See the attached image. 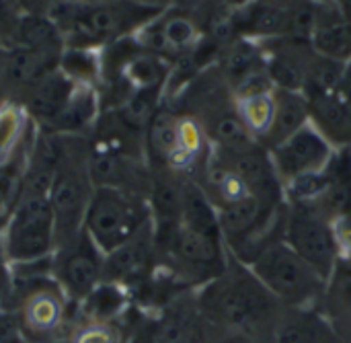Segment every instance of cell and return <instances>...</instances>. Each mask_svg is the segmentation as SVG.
Returning <instances> with one entry per match:
<instances>
[{"instance_id":"1","label":"cell","mask_w":351,"mask_h":343,"mask_svg":"<svg viewBox=\"0 0 351 343\" xmlns=\"http://www.w3.org/2000/svg\"><path fill=\"white\" fill-rule=\"evenodd\" d=\"M199 315L206 323L239 329L274 343L284 307L261 284L253 270L232 255L224 272L195 290Z\"/></svg>"},{"instance_id":"2","label":"cell","mask_w":351,"mask_h":343,"mask_svg":"<svg viewBox=\"0 0 351 343\" xmlns=\"http://www.w3.org/2000/svg\"><path fill=\"white\" fill-rule=\"evenodd\" d=\"M156 14L132 0H64L51 21L64 37V45L72 49H103L119 39L134 37Z\"/></svg>"},{"instance_id":"3","label":"cell","mask_w":351,"mask_h":343,"mask_svg":"<svg viewBox=\"0 0 351 343\" xmlns=\"http://www.w3.org/2000/svg\"><path fill=\"white\" fill-rule=\"evenodd\" d=\"M74 305L53 278L21 280L10 276L0 309L14 311L27 343H51L70 333Z\"/></svg>"},{"instance_id":"4","label":"cell","mask_w":351,"mask_h":343,"mask_svg":"<svg viewBox=\"0 0 351 343\" xmlns=\"http://www.w3.org/2000/svg\"><path fill=\"white\" fill-rule=\"evenodd\" d=\"M88 163H90L88 136L70 134L66 156L58 167L47 193L53 210L58 245L78 235L84 226V216L95 191V181L90 177Z\"/></svg>"},{"instance_id":"5","label":"cell","mask_w":351,"mask_h":343,"mask_svg":"<svg viewBox=\"0 0 351 343\" xmlns=\"http://www.w3.org/2000/svg\"><path fill=\"white\" fill-rule=\"evenodd\" d=\"M249 268L284 309H321L327 282L284 241L269 245Z\"/></svg>"},{"instance_id":"6","label":"cell","mask_w":351,"mask_h":343,"mask_svg":"<svg viewBox=\"0 0 351 343\" xmlns=\"http://www.w3.org/2000/svg\"><path fill=\"white\" fill-rule=\"evenodd\" d=\"M150 222L152 214L146 198L117 187L99 185L93 191L82 228L97 243V247L109 255L134 239Z\"/></svg>"},{"instance_id":"7","label":"cell","mask_w":351,"mask_h":343,"mask_svg":"<svg viewBox=\"0 0 351 343\" xmlns=\"http://www.w3.org/2000/svg\"><path fill=\"white\" fill-rule=\"evenodd\" d=\"M58 245L56 220L47 196H19L6 212L2 251L8 265L53 255Z\"/></svg>"},{"instance_id":"8","label":"cell","mask_w":351,"mask_h":343,"mask_svg":"<svg viewBox=\"0 0 351 343\" xmlns=\"http://www.w3.org/2000/svg\"><path fill=\"white\" fill-rule=\"evenodd\" d=\"M282 241L329 284L337 270V245L331 220L311 208L286 204Z\"/></svg>"},{"instance_id":"9","label":"cell","mask_w":351,"mask_h":343,"mask_svg":"<svg viewBox=\"0 0 351 343\" xmlns=\"http://www.w3.org/2000/svg\"><path fill=\"white\" fill-rule=\"evenodd\" d=\"M103 272L105 253L84 228L60 243L51 255V278L72 303L84 300L103 282Z\"/></svg>"},{"instance_id":"10","label":"cell","mask_w":351,"mask_h":343,"mask_svg":"<svg viewBox=\"0 0 351 343\" xmlns=\"http://www.w3.org/2000/svg\"><path fill=\"white\" fill-rule=\"evenodd\" d=\"M136 39L144 49L160 56L173 66L191 56L206 37L193 14L177 8H167L156 14L146 27H142Z\"/></svg>"},{"instance_id":"11","label":"cell","mask_w":351,"mask_h":343,"mask_svg":"<svg viewBox=\"0 0 351 343\" xmlns=\"http://www.w3.org/2000/svg\"><path fill=\"white\" fill-rule=\"evenodd\" d=\"M333 152L335 148L308 121L302 130H298L288 140L271 148L269 156H271L276 175L284 187L302 175L321 173L329 165Z\"/></svg>"},{"instance_id":"12","label":"cell","mask_w":351,"mask_h":343,"mask_svg":"<svg viewBox=\"0 0 351 343\" xmlns=\"http://www.w3.org/2000/svg\"><path fill=\"white\" fill-rule=\"evenodd\" d=\"M267 58V70L271 82L280 91L302 93L304 76L313 56L317 54L311 41L294 37H274L257 41Z\"/></svg>"},{"instance_id":"13","label":"cell","mask_w":351,"mask_h":343,"mask_svg":"<svg viewBox=\"0 0 351 343\" xmlns=\"http://www.w3.org/2000/svg\"><path fill=\"white\" fill-rule=\"evenodd\" d=\"M76 88L78 84L70 80L60 68H56L53 72L39 78L35 84H31L16 103L25 109L35 126L51 128L64 113Z\"/></svg>"},{"instance_id":"14","label":"cell","mask_w":351,"mask_h":343,"mask_svg":"<svg viewBox=\"0 0 351 343\" xmlns=\"http://www.w3.org/2000/svg\"><path fill=\"white\" fill-rule=\"evenodd\" d=\"M274 343H350L321 309H284Z\"/></svg>"},{"instance_id":"15","label":"cell","mask_w":351,"mask_h":343,"mask_svg":"<svg viewBox=\"0 0 351 343\" xmlns=\"http://www.w3.org/2000/svg\"><path fill=\"white\" fill-rule=\"evenodd\" d=\"M288 27V6L269 0H249L234 8V31L237 37L251 41H265L284 37Z\"/></svg>"},{"instance_id":"16","label":"cell","mask_w":351,"mask_h":343,"mask_svg":"<svg viewBox=\"0 0 351 343\" xmlns=\"http://www.w3.org/2000/svg\"><path fill=\"white\" fill-rule=\"evenodd\" d=\"M311 43L321 56L339 62L351 60V21L331 0H319Z\"/></svg>"},{"instance_id":"17","label":"cell","mask_w":351,"mask_h":343,"mask_svg":"<svg viewBox=\"0 0 351 343\" xmlns=\"http://www.w3.org/2000/svg\"><path fill=\"white\" fill-rule=\"evenodd\" d=\"M325 173V193L311 210L319 212L327 220H335L351 212V146L335 148Z\"/></svg>"},{"instance_id":"18","label":"cell","mask_w":351,"mask_h":343,"mask_svg":"<svg viewBox=\"0 0 351 343\" xmlns=\"http://www.w3.org/2000/svg\"><path fill=\"white\" fill-rule=\"evenodd\" d=\"M33 134L35 123L19 103L8 101L0 105V169L27 161Z\"/></svg>"},{"instance_id":"19","label":"cell","mask_w":351,"mask_h":343,"mask_svg":"<svg viewBox=\"0 0 351 343\" xmlns=\"http://www.w3.org/2000/svg\"><path fill=\"white\" fill-rule=\"evenodd\" d=\"M311 121V107L302 93L294 91H274V121L271 128L261 142L263 148L271 150L292 134L302 130Z\"/></svg>"},{"instance_id":"20","label":"cell","mask_w":351,"mask_h":343,"mask_svg":"<svg viewBox=\"0 0 351 343\" xmlns=\"http://www.w3.org/2000/svg\"><path fill=\"white\" fill-rule=\"evenodd\" d=\"M308 107L311 123L323 134V138L333 148L351 146V109L337 93L308 101Z\"/></svg>"},{"instance_id":"21","label":"cell","mask_w":351,"mask_h":343,"mask_svg":"<svg viewBox=\"0 0 351 343\" xmlns=\"http://www.w3.org/2000/svg\"><path fill=\"white\" fill-rule=\"evenodd\" d=\"M128 309V288L113 282H101L84 300L78 303V321H119Z\"/></svg>"},{"instance_id":"22","label":"cell","mask_w":351,"mask_h":343,"mask_svg":"<svg viewBox=\"0 0 351 343\" xmlns=\"http://www.w3.org/2000/svg\"><path fill=\"white\" fill-rule=\"evenodd\" d=\"M321 311L329 317L335 329L351 343V270L337 268L327 284Z\"/></svg>"},{"instance_id":"23","label":"cell","mask_w":351,"mask_h":343,"mask_svg":"<svg viewBox=\"0 0 351 343\" xmlns=\"http://www.w3.org/2000/svg\"><path fill=\"white\" fill-rule=\"evenodd\" d=\"M10 45L35 49V51H47V54H62L66 49L60 29L49 16H29V14L21 19Z\"/></svg>"},{"instance_id":"24","label":"cell","mask_w":351,"mask_h":343,"mask_svg":"<svg viewBox=\"0 0 351 343\" xmlns=\"http://www.w3.org/2000/svg\"><path fill=\"white\" fill-rule=\"evenodd\" d=\"M346 64L348 62H339V60L315 54L308 64L304 84H302V95L306 97V101L335 95L339 88V82L343 78Z\"/></svg>"},{"instance_id":"25","label":"cell","mask_w":351,"mask_h":343,"mask_svg":"<svg viewBox=\"0 0 351 343\" xmlns=\"http://www.w3.org/2000/svg\"><path fill=\"white\" fill-rule=\"evenodd\" d=\"M70 80L99 91L101 84V54L99 49H72L66 47L58 66Z\"/></svg>"},{"instance_id":"26","label":"cell","mask_w":351,"mask_h":343,"mask_svg":"<svg viewBox=\"0 0 351 343\" xmlns=\"http://www.w3.org/2000/svg\"><path fill=\"white\" fill-rule=\"evenodd\" d=\"M276 91V88H274ZM274 91L265 95H255V97H245L237 99L239 113L251 132V136L261 144L271 128L274 121Z\"/></svg>"},{"instance_id":"27","label":"cell","mask_w":351,"mask_h":343,"mask_svg":"<svg viewBox=\"0 0 351 343\" xmlns=\"http://www.w3.org/2000/svg\"><path fill=\"white\" fill-rule=\"evenodd\" d=\"M70 343H121L123 325L119 321H76L66 335Z\"/></svg>"},{"instance_id":"28","label":"cell","mask_w":351,"mask_h":343,"mask_svg":"<svg viewBox=\"0 0 351 343\" xmlns=\"http://www.w3.org/2000/svg\"><path fill=\"white\" fill-rule=\"evenodd\" d=\"M123 338L121 343H160L158 338V315H148L136 309H128L121 317Z\"/></svg>"},{"instance_id":"29","label":"cell","mask_w":351,"mask_h":343,"mask_svg":"<svg viewBox=\"0 0 351 343\" xmlns=\"http://www.w3.org/2000/svg\"><path fill=\"white\" fill-rule=\"evenodd\" d=\"M202 340L204 343H271L255 338L251 333L239 331V329H226L220 325H212L204 321V329H202Z\"/></svg>"},{"instance_id":"30","label":"cell","mask_w":351,"mask_h":343,"mask_svg":"<svg viewBox=\"0 0 351 343\" xmlns=\"http://www.w3.org/2000/svg\"><path fill=\"white\" fill-rule=\"evenodd\" d=\"M331 224L337 245V268L351 270V212L335 218Z\"/></svg>"},{"instance_id":"31","label":"cell","mask_w":351,"mask_h":343,"mask_svg":"<svg viewBox=\"0 0 351 343\" xmlns=\"http://www.w3.org/2000/svg\"><path fill=\"white\" fill-rule=\"evenodd\" d=\"M23 10L19 8L16 0H0V45L10 47L16 27L23 19Z\"/></svg>"},{"instance_id":"32","label":"cell","mask_w":351,"mask_h":343,"mask_svg":"<svg viewBox=\"0 0 351 343\" xmlns=\"http://www.w3.org/2000/svg\"><path fill=\"white\" fill-rule=\"evenodd\" d=\"M0 343H27L14 311L0 309Z\"/></svg>"},{"instance_id":"33","label":"cell","mask_w":351,"mask_h":343,"mask_svg":"<svg viewBox=\"0 0 351 343\" xmlns=\"http://www.w3.org/2000/svg\"><path fill=\"white\" fill-rule=\"evenodd\" d=\"M62 2L64 0H16L23 14H29V16H51V12Z\"/></svg>"},{"instance_id":"34","label":"cell","mask_w":351,"mask_h":343,"mask_svg":"<svg viewBox=\"0 0 351 343\" xmlns=\"http://www.w3.org/2000/svg\"><path fill=\"white\" fill-rule=\"evenodd\" d=\"M337 95L341 97V101L351 109V60L346 64V72H343V78L339 82Z\"/></svg>"},{"instance_id":"35","label":"cell","mask_w":351,"mask_h":343,"mask_svg":"<svg viewBox=\"0 0 351 343\" xmlns=\"http://www.w3.org/2000/svg\"><path fill=\"white\" fill-rule=\"evenodd\" d=\"M210 0H173L171 8H177V10H183V12H189V14H195L204 4H208Z\"/></svg>"},{"instance_id":"36","label":"cell","mask_w":351,"mask_h":343,"mask_svg":"<svg viewBox=\"0 0 351 343\" xmlns=\"http://www.w3.org/2000/svg\"><path fill=\"white\" fill-rule=\"evenodd\" d=\"M132 2H136V4H140V6H146V8H150V10H156V12L167 10V8H171V4H173V0H132Z\"/></svg>"},{"instance_id":"37","label":"cell","mask_w":351,"mask_h":343,"mask_svg":"<svg viewBox=\"0 0 351 343\" xmlns=\"http://www.w3.org/2000/svg\"><path fill=\"white\" fill-rule=\"evenodd\" d=\"M228 4H232L234 8H239V6H243V4H247L249 0H226Z\"/></svg>"},{"instance_id":"38","label":"cell","mask_w":351,"mask_h":343,"mask_svg":"<svg viewBox=\"0 0 351 343\" xmlns=\"http://www.w3.org/2000/svg\"><path fill=\"white\" fill-rule=\"evenodd\" d=\"M74 2H95V0H74Z\"/></svg>"}]
</instances>
